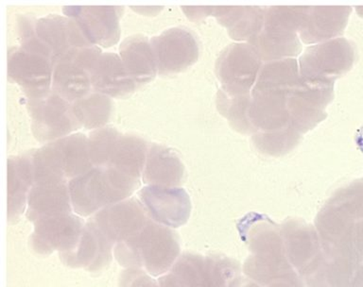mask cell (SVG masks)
Returning a JSON list of instances; mask_svg holds the SVG:
<instances>
[{
    "label": "cell",
    "instance_id": "44dd1931",
    "mask_svg": "<svg viewBox=\"0 0 363 287\" xmlns=\"http://www.w3.org/2000/svg\"><path fill=\"white\" fill-rule=\"evenodd\" d=\"M90 77L94 92L110 98H126L138 86L128 73L121 57L113 52L102 53Z\"/></svg>",
    "mask_w": 363,
    "mask_h": 287
},
{
    "label": "cell",
    "instance_id": "1f68e13d",
    "mask_svg": "<svg viewBox=\"0 0 363 287\" xmlns=\"http://www.w3.org/2000/svg\"><path fill=\"white\" fill-rule=\"evenodd\" d=\"M301 135L296 130L289 128L279 132L255 133L252 140L259 152L279 157L291 152L297 146Z\"/></svg>",
    "mask_w": 363,
    "mask_h": 287
},
{
    "label": "cell",
    "instance_id": "4dcf8cb0",
    "mask_svg": "<svg viewBox=\"0 0 363 287\" xmlns=\"http://www.w3.org/2000/svg\"><path fill=\"white\" fill-rule=\"evenodd\" d=\"M33 164V186L67 183V179L52 144H45L40 149L34 150Z\"/></svg>",
    "mask_w": 363,
    "mask_h": 287
},
{
    "label": "cell",
    "instance_id": "5bb4252c",
    "mask_svg": "<svg viewBox=\"0 0 363 287\" xmlns=\"http://www.w3.org/2000/svg\"><path fill=\"white\" fill-rule=\"evenodd\" d=\"M30 238L31 249L37 254H64L75 249L81 238L84 221L74 214L55 215L35 221Z\"/></svg>",
    "mask_w": 363,
    "mask_h": 287
},
{
    "label": "cell",
    "instance_id": "277c9868",
    "mask_svg": "<svg viewBox=\"0 0 363 287\" xmlns=\"http://www.w3.org/2000/svg\"><path fill=\"white\" fill-rule=\"evenodd\" d=\"M179 254L177 234L152 218L115 246V257L119 265L142 269L153 277L166 274L178 259Z\"/></svg>",
    "mask_w": 363,
    "mask_h": 287
},
{
    "label": "cell",
    "instance_id": "8d00e7d4",
    "mask_svg": "<svg viewBox=\"0 0 363 287\" xmlns=\"http://www.w3.org/2000/svg\"><path fill=\"white\" fill-rule=\"evenodd\" d=\"M352 287H363V264L357 266Z\"/></svg>",
    "mask_w": 363,
    "mask_h": 287
},
{
    "label": "cell",
    "instance_id": "ba28073f",
    "mask_svg": "<svg viewBox=\"0 0 363 287\" xmlns=\"http://www.w3.org/2000/svg\"><path fill=\"white\" fill-rule=\"evenodd\" d=\"M306 7L266 9L262 30L252 45L266 62L291 59L302 48L298 34Z\"/></svg>",
    "mask_w": 363,
    "mask_h": 287
},
{
    "label": "cell",
    "instance_id": "74e56055",
    "mask_svg": "<svg viewBox=\"0 0 363 287\" xmlns=\"http://www.w3.org/2000/svg\"><path fill=\"white\" fill-rule=\"evenodd\" d=\"M240 287H261V286H257V283L252 282V281L243 279L242 283H241Z\"/></svg>",
    "mask_w": 363,
    "mask_h": 287
},
{
    "label": "cell",
    "instance_id": "e0dca14e",
    "mask_svg": "<svg viewBox=\"0 0 363 287\" xmlns=\"http://www.w3.org/2000/svg\"><path fill=\"white\" fill-rule=\"evenodd\" d=\"M150 218L140 201L130 198L105 207L89 220L116 246L140 230Z\"/></svg>",
    "mask_w": 363,
    "mask_h": 287
},
{
    "label": "cell",
    "instance_id": "d4e9b609",
    "mask_svg": "<svg viewBox=\"0 0 363 287\" xmlns=\"http://www.w3.org/2000/svg\"><path fill=\"white\" fill-rule=\"evenodd\" d=\"M266 9L261 7H215L214 16L228 30L232 39L255 41L262 30Z\"/></svg>",
    "mask_w": 363,
    "mask_h": 287
},
{
    "label": "cell",
    "instance_id": "d6a6232c",
    "mask_svg": "<svg viewBox=\"0 0 363 287\" xmlns=\"http://www.w3.org/2000/svg\"><path fill=\"white\" fill-rule=\"evenodd\" d=\"M251 94L242 96H230L223 90H218L217 106L218 111L232 127L242 133H254L248 118Z\"/></svg>",
    "mask_w": 363,
    "mask_h": 287
},
{
    "label": "cell",
    "instance_id": "8fae6325",
    "mask_svg": "<svg viewBox=\"0 0 363 287\" xmlns=\"http://www.w3.org/2000/svg\"><path fill=\"white\" fill-rule=\"evenodd\" d=\"M27 107L34 137L41 143L58 140L82 128L74 116L72 103L52 90L38 98L28 99Z\"/></svg>",
    "mask_w": 363,
    "mask_h": 287
},
{
    "label": "cell",
    "instance_id": "8992f818",
    "mask_svg": "<svg viewBox=\"0 0 363 287\" xmlns=\"http://www.w3.org/2000/svg\"><path fill=\"white\" fill-rule=\"evenodd\" d=\"M242 280L240 264L231 258L184 254L158 283L160 287H240Z\"/></svg>",
    "mask_w": 363,
    "mask_h": 287
},
{
    "label": "cell",
    "instance_id": "e575fe53",
    "mask_svg": "<svg viewBox=\"0 0 363 287\" xmlns=\"http://www.w3.org/2000/svg\"><path fill=\"white\" fill-rule=\"evenodd\" d=\"M118 287H160V285L142 269H127L119 276Z\"/></svg>",
    "mask_w": 363,
    "mask_h": 287
},
{
    "label": "cell",
    "instance_id": "d6986e66",
    "mask_svg": "<svg viewBox=\"0 0 363 287\" xmlns=\"http://www.w3.org/2000/svg\"><path fill=\"white\" fill-rule=\"evenodd\" d=\"M113 246L90 220L82 230L75 249L59 254L64 265L73 269H84L99 274L109 266L113 259Z\"/></svg>",
    "mask_w": 363,
    "mask_h": 287
},
{
    "label": "cell",
    "instance_id": "836d02e7",
    "mask_svg": "<svg viewBox=\"0 0 363 287\" xmlns=\"http://www.w3.org/2000/svg\"><path fill=\"white\" fill-rule=\"evenodd\" d=\"M121 133L116 128L105 126L92 130L87 136L88 150L94 167H105L118 140Z\"/></svg>",
    "mask_w": 363,
    "mask_h": 287
},
{
    "label": "cell",
    "instance_id": "ffe728a7",
    "mask_svg": "<svg viewBox=\"0 0 363 287\" xmlns=\"http://www.w3.org/2000/svg\"><path fill=\"white\" fill-rule=\"evenodd\" d=\"M351 7H306L299 28L305 44H320L337 38L347 25Z\"/></svg>",
    "mask_w": 363,
    "mask_h": 287
},
{
    "label": "cell",
    "instance_id": "cb8c5ba5",
    "mask_svg": "<svg viewBox=\"0 0 363 287\" xmlns=\"http://www.w3.org/2000/svg\"><path fill=\"white\" fill-rule=\"evenodd\" d=\"M72 210L68 183L33 186L28 194L27 218L31 223L72 214Z\"/></svg>",
    "mask_w": 363,
    "mask_h": 287
},
{
    "label": "cell",
    "instance_id": "9a60e30c",
    "mask_svg": "<svg viewBox=\"0 0 363 287\" xmlns=\"http://www.w3.org/2000/svg\"><path fill=\"white\" fill-rule=\"evenodd\" d=\"M35 31L38 38L47 47L57 62L67 61L79 48L95 45L91 44L75 20L67 16L50 14L36 20Z\"/></svg>",
    "mask_w": 363,
    "mask_h": 287
},
{
    "label": "cell",
    "instance_id": "ac0fdd59",
    "mask_svg": "<svg viewBox=\"0 0 363 287\" xmlns=\"http://www.w3.org/2000/svg\"><path fill=\"white\" fill-rule=\"evenodd\" d=\"M123 7H65V16L75 20L91 44L110 47L121 38L119 19Z\"/></svg>",
    "mask_w": 363,
    "mask_h": 287
},
{
    "label": "cell",
    "instance_id": "7402d4cb",
    "mask_svg": "<svg viewBox=\"0 0 363 287\" xmlns=\"http://www.w3.org/2000/svg\"><path fill=\"white\" fill-rule=\"evenodd\" d=\"M33 150L8 159V220H19L28 203L34 184Z\"/></svg>",
    "mask_w": 363,
    "mask_h": 287
},
{
    "label": "cell",
    "instance_id": "4fadbf2b",
    "mask_svg": "<svg viewBox=\"0 0 363 287\" xmlns=\"http://www.w3.org/2000/svg\"><path fill=\"white\" fill-rule=\"evenodd\" d=\"M9 79L18 84L28 99L38 98L50 92L53 64L50 59L28 52L21 47L8 51Z\"/></svg>",
    "mask_w": 363,
    "mask_h": 287
},
{
    "label": "cell",
    "instance_id": "9c48e42d",
    "mask_svg": "<svg viewBox=\"0 0 363 287\" xmlns=\"http://www.w3.org/2000/svg\"><path fill=\"white\" fill-rule=\"evenodd\" d=\"M356 47L345 38H335L306 48L298 65L301 78L308 81L335 82L353 67Z\"/></svg>",
    "mask_w": 363,
    "mask_h": 287
},
{
    "label": "cell",
    "instance_id": "6da1fadb",
    "mask_svg": "<svg viewBox=\"0 0 363 287\" xmlns=\"http://www.w3.org/2000/svg\"><path fill=\"white\" fill-rule=\"evenodd\" d=\"M238 227L251 252L243 266L247 280L261 287H306L286 257L281 226L252 213Z\"/></svg>",
    "mask_w": 363,
    "mask_h": 287
},
{
    "label": "cell",
    "instance_id": "83f0119b",
    "mask_svg": "<svg viewBox=\"0 0 363 287\" xmlns=\"http://www.w3.org/2000/svg\"><path fill=\"white\" fill-rule=\"evenodd\" d=\"M147 150L149 147L147 142L139 136L121 135L113 147L107 166L140 180L146 163Z\"/></svg>",
    "mask_w": 363,
    "mask_h": 287
},
{
    "label": "cell",
    "instance_id": "d590c367",
    "mask_svg": "<svg viewBox=\"0 0 363 287\" xmlns=\"http://www.w3.org/2000/svg\"><path fill=\"white\" fill-rule=\"evenodd\" d=\"M187 18L199 21L204 17L214 16L215 7H182Z\"/></svg>",
    "mask_w": 363,
    "mask_h": 287
},
{
    "label": "cell",
    "instance_id": "4316f807",
    "mask_svg": "<svg viewBox=\"0 0 363 287\" xmlns=\"http://www.w3.org/2000/svg\"><path fill=\"white\" fill-rule=\"evenodd\" d=\"M50 143L67 179L71 180L95 167L88 150L87 136L84 133H72Z\"/></svg>",
    "mask_w": 363,
    "mask_h": 287
},
{
    "label": "cell",
    "instance_id": "f546056e",
    "mask_svg": "<svg viewBox=\"0 0 363 287\" xmlns=\"http://www.w3.org/2000/svg\"><path fill=\"white\" fill-rule=\"evenodd\" d=\"M72 110L81 127L101 129L106 126L112 115V99L104 94L92 92L73 102Z\"/></svg>",
    "mask_w": 363,
    "mask_h": 287
},
{
    "label": "cell",
    "instance_id": "f1b7e54d",
    "mask_svg": "<svg viewBox=\"0 0 363 287\" xmlns=\"http://www.w3.org/2000/svg\"><path fill=\"white\" fill-rule=\"evenodd\" d=\"M90 74L72 61L57 62L53 67L51 90L73 103L91 93Z\"/></svg>",
    "mask_w": 363,
    "mask_h": 287
},
{
    "label": "cell",
    "instance_id": "2e32d148",
    "mask_svg": "<svg viewBox=\"0 0 363 287\" xmlns=\"http://www.w3.org/2000/svg\"><path fill=\"white\" fill-rule=\"evenodd\" d=\"M138 197L147 214L155 223L178 228L189 220L191 201L180 187L147 186L138 192Z\"/></svg>",
    "mask_w": 363,
    "mask_h": 287
},
{
    "label": "cell",
    "instance_id": "30bf717a",
    "mask_svg": "<svg viewBox=\"0 0 363 287\" xmlns=\"http://www.w3.org/2000/svg\"><path fill=\"white\" fill-rule=\"evenodd\" d=\"M262 60L249 43L224 48L216 62V75L221 89L230 96L250 95L262 67Z\"/></svg>",
    "mask_w": 363,
    "mask_h": 287
},
{
    "label": "cell",
    "instance_id": "603a6c76",
    "mask_svg": "<svg viewBox=\"0 0 363 287\" xmlns=\"http://www.w3.org/2000/svg\"><path fill=\"white\" fill-rule=\"evenodd\" d=\"M184 167L174 150L153 143L147 150L142 180L147 186L178 187L184 181Z\"/></svg>",
    "mask_w": 363,
    "mask_h": 287
},
{
    "label": "cell",
    "instance_id": "7a4b0ae2",
    "mask_svg": "<svg viewBox=\"0 0 363 287\" xmlns=\"http://www.w3.org/2000/svg\"><path fill=\"white\" fill-rule=\"evenodd\" d=\"M301 79L299 65L295 59L262 65L250 98L248 118L252 135L291 128L289 99Z\"/></svg>",
    "mask_w": 363,
    "mask_h": 287
},
{
    "label": "cell",
    "instance_id": "3957f363",
    "mask_svg": "<svg viewBox=\"0 0 363 287\" xmlns=\"http://www.w3.org/2000/svg\"><path fill=\"white\" fill-rule=\"evenodd\" d=\"M362 218L363 180L360 179L337 189L317 215L315 229L328 263L350 262L352 235Z\"/></svg>",
    "mask_w": 363,
    "mask_h": 287
},
{
    "label": "cell",
    "instance_id": "484cf974",
    "mask_svg": "<svg viewBox=\"0 0 363 287\" xmlns=\"http://www.w3.org/2000/svg\"><path fill=\"white\" fill-rule=\"evenodd\" d=\"M119 57L138 85L147 84L155 78L157 67L150 41L146 36L138 34L127 37L119 47Z\"/></svg>",
    "mask_w": 363,
    "mask_h": 287
},
{
    "label": "cell",
    "instance_id": "5b68a950",
    "mask_svg": "<svg viewBox=\"0 0 363 287\" xmlns=\"http://www.w3.org/2000/svg\"><path fill=\"white\" fill-rule=\"evenodd\" d=\"M139 186L140 180L108 166L93 167L68 181L74 212L84 218L127 200Z\"/></svg>",
    "mask_w": 363,
    "mask_h": 287
},
{
    "label": "cell",
    "instance_id": "52a82bcc",
    "mask_svg": "<svg viewBox=\"0 0 363 287\" xmlns=\"http://www.w3.org/2000/svg\"><path fill=\"white\" fill-rule=\"evenodd\" d=\"M281 229L286 257L306 287H329L325 255L316 229L299 220H286Z\"/></svg>",
    "mask_w": 363,
    "mask_h": 287
},
{
    "label": "cell",
    "instance_id": "7c38bea8",
    "mask_svg": "<svg viewBox=\"0 0 363 287\" xmlns=\"http://www.w3.org/2000/svg\"><path fill=\"white\" fill-rule=\"evenodd\" d=\"M150 41L160 75L183 72L194 64L200 55L197 38L186 28H169Z\"/></svg>",
    "mask_w": 363,
    "mask_h": 287
}]
</instances>
